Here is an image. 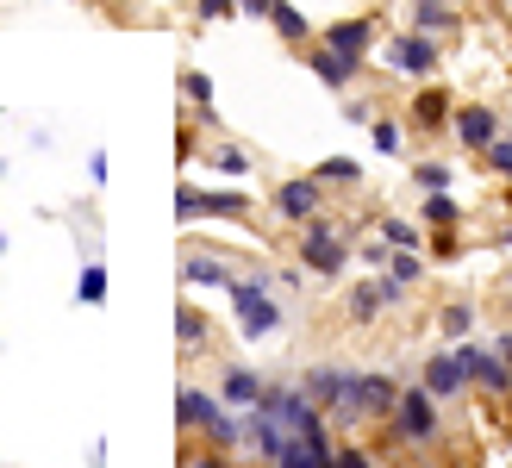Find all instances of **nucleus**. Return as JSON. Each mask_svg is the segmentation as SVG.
<instances>
[{"instance_id":"1","label":"nucleus","mask_w":512,"mask_h":468,"mask_svg":"<svg viewBox=\"0 0 512 468\" xmlns=\"http://www.w3.org/2000/svg\"><path fill=\"white\" fill-rule=\"evenodd\" d=\"M394 400H400L394 375H350L344 369V394L331 412H338L344 425H363V419H394Z\"/></svg>"},{"instance_id":"2","label":"nucleus","mask_w":512,"mask_h":468,"mask_svg":"<svg viewBox=\"0 0 512 468\" xmlns=\"http://www.w3.org/2000/svg\"><path fill=\"white\" fill-rule=\"evenodd\" d=\"M225 294H232V312H238V331H244V337H256V344H263V337L281 331V300L269 294V275H238Z\"/></svg>"},{"instance_id":"3","label":"nucleus","mask_w":512,"mask_h":468,"mask_svg":"<svg viewBox=\"0 0 512 468\" xmlns=\"http://www.w3.org/2000/svg\"><path fill=\"white\" fill-rule=\"evenodd\" d=\"M344 263H350L344 231L331 219H306L300 225V269H313L319 281H331V275H344Z\"/></svg>"},{"instance_id":"4","label":"nucleus","mask_w":512,"mask_h":468,"mask_svg":"<svg viewBox=\"0 0 512 468\" xmlns=\"http://www.w3.org/2000/svg\"><path fill=\"white\" fill-rule=\"evenodd\" d=\"M394 437H400V444H438V400H431L425 387H400Z\"/></svg>"},{"instance_id":"5","label":"nucleus","mask_w":512,"mask_h":468,"mask_svg":"<svg viewBox=\"0 0 512 468\" xmlns=\"http://www.w3.org/2000/svg\"><path fill=\"white\" fill-rule=\"evenodd\" d=\"M200 213H213V219H244V213H250V194H238V188H225V194H200L194 181H182V188H175V219L194 225Z\"/></svg>"},{"instance_id":"6","label":"nucleus","mask_w":512,"mask_h":468,"mask_svg":"<svg viewBox=\"0 0 512 468\" xmlns=\"http://www.w3.org/2000/svg\"><path fill=\"white\" fill-rule=\"evenodd\" d=\"M388 69H400V75H413V82H425L431 69H438V44H431V32H400V38H388Z\"/></svg>"},{"instance_id":"7","label":"nucleus","mask_w":512,"mask_h":468,"mask_svg":"<svg viewBox=\"0 0 512 468\" xmlns=\"http://www.w3.org/2000/svg\"><path fill=\"white\" fill-rule=\"evenodd\" d=\"M275 213L288 219V225H306V219H319V206H325V181L319 175H300V181H281L275 188Z\"/></svg>"},{"instance_id":"8","label":"nucleus","mask_w":512,"mask_h":468,"mask_svg":"<svg viewBox=\"0 0 512 468\" xmlns=\"http://www.w3.org/2000/svg\"><path fill=\"white\" fill-rule=\"evenodd\" d=\"M456 356H463V375L469 387H481V394H512V369L500 350H481V344H456Z\"/></svg>"},{"instance_id":"9","label":"nucleus","mask_w":512,"mask_h":468,"mask_svg":"<svg viewBox=\"0 0 512 468\" xmlns=\"http://www.w3.org/2000/svg\"><path fill=\"white\" fill-rule=\"evenodd\" d=\"M450 138L463 144V150H481V156H488V144L500 138L494 107H481V100H475V107H456V113H450Z\"/></svg>"},{"instance_id":"10","label":"nucleus","mask_w":512,"mask_h":468,"mask_svg":"<svg viewBox=\"0 0 512 468\" xmlns=\"http://www.w3.org/2000/svg\"><path fill=\"white\" fill-rule=\"evenodd\" d=\"M375 32H381L375 19H338V25H325V32H319V44L338 50V57H356V63H363L369 50H375Z\"/></svg>"},{"instance_id":"11","label":"nucleus","mask_w":512,"mask_h":468,"mask_svg":"<svg viewBox=\"0 0 512 468\" xmlns=\"http://www.w3.org/2000/svg\"><path fill=\"white\" fill-rule=\"evenodd\" d=\"M219 412H225V400H213L207 387H194V381L175 394V425H182V431H200V437H207Z\"/></svg>"},{"instance_id":"12","label":"nucleus","mask_w":512,"mask_h":468,"mask_svg":"<svg viewBox=\"0 0 512 468\" xmlns=\"http://www.w3.org/2000/svg\"><path fill=\"white\" fill-rule=\"evenodd\" d=\"M182 281H188V288H232L238 275H232V263H225L219 250H200V244H194V250L182 256Z\"/></svg>"},{"instance_id":"13","label":"nucleus","mask_w":512,"mask_h":468,"mask_svg":"<svg viewBox=\"0 0 512 468\" xmlns=\"http://www.w3.org/2000/svg\"><path fill=\"white\" fill-rule=\"evenodd\" d=\"M425 394L431 400H450V394H463V387H469V375H463V356H456V350H438V356H431L425 362Z\"/></svg>"},{"instance_id":"14","label":"nucleus","mask_w":512,"mask_h":468,"mask_svg":"<svg viewBox=\"0 0 512 468\" xmlns=\"http://www.w3.org/2000/svg\"><path fill=\"white\" fill-rule=\"evenodd\" d=\"M400 294H406V288H400L394 275H381V281H363V288L350 294V319H375V312H381V306H394Z\"/></svg>"},{"instance_id":"15","label":"nucleus","mask_w":512,"mask_h":468,"mask_svg":"<svg viewBox=\"0 0 512 468\" xmlns=\"http://www.w3.org/2000/svg\"><path fill=\"white\" fill-rule=\"evenodd\" d=\"M219 400L250 412L256 400H263V375H256V369H225V375H219Z\"/></svg>"},{"instance_id":"16","label":"nucleus","mask_w":512,"mask_h":468,"mask_svg":"<svg viewBox=\"0 0 512 468\" xmlns=\"http://www.w3.org/2000/svg\"><path fill=\"white\" fill-rule=\"evenodd\" d=\"M313 75H319V82L325 88H350L356 82V75H363V63H356V57H338V50H313Z\"/></svg>"},{"instance_id":"17","label":"nucleus","mask_w":512,"mask_h":468,"mask_svg":"<svg viewBox=\"0 0 512 468\" xmlns=\"http://www.w3.org/2000/svg\"><path fill=\"white\" fill-rule=\"evenodd\" d=\"M300 394L313 400L319 412H331V406H338V394H344V369H306L300 375Z\"/></svg>"},{"instance_id":"18","label":"nucleus","mask_w":512,"mask_h":468,"mask_svg":"<svg viewBox=\"0 0 512 468\" xmlns=\"http://www.w3.org/2000/svg\"><path fill=\"white\" fill-rule=\"evenodd\" d=\"M269 25H275V38H281V44H306V38H313V25H306V13H300V7H288V0H275Z\"/></svg>"},{"instance_id":"19","label":"nucleus","mask_w":512,"mask_h":468,"mask_svg":"<svg viewBox=\"0 0 512 468\" xmlns=\"http://www.w3.org/2000/svg\"><path fill=\"white\" fill-rule=\"evenodd\" d=\"M413 125H419V132H438V125H450V100H444V88H425V94L413 100Z\"/></svg>"},{"instance_id":"20","label":"nucleus","mask_w":512,"mask_h":468,"mask_svg":"<svg viewBox=\"0 0 512 468\" xmlns=\"http://www.w3.org/2000/svg\"><path fill=\"white\" fill-rule=\"evenodd\" d=\"M388 275L400 281V288H413V281H425V256L419 250H394L388 256Z\"/></svg>"},{"instance_id":"21","label":"nucleus","mask_w":512,"mask_h":468,"mask_svg":"<svg viewBox=\"0 0 512 468\" xmlns=\"http://www.w3.org/2000/svg\"><path fill=\"white\" fill-rule=\"evenodd\" d=\"M175 325H182V331H175V337H182V350H200V344H207V319H200L194 306H175Z\"/></svg>"},{"instance_id":"22","label":"nucleus","mask_w":512,"mask_h":468,"mask_svg":"<svg viewBox=\"0 0 512 468\" xmlns=\"http://www.w3.org/2000/svg\"><path fill=\"white\" fill-rule=\"evenodd\" d=\"M381 244H388V250H419V225H406V219H381Z\"/></svg>"},{"instance_id":"23","label":"nucleus","mask_w":512,"mask_h":468,"mask_svg":"<svg viewBox=\"0 0 512 468\" xmlns=\"http://www.w3.org/2000/svg\"><path fill=\"white\" fill-rule=\"evenodd\" d=\"M313 175L319 181H363V163H356V156H325Z\"/></svg>"},{"instance_id":"24","label":"nucleus","mask_w":512,"mask_h":468,"mask_svg":"<svg viewBox=\"0 0 512 468\" xmlns=\"http://www.w3.org/2000/svg\"><path fill=\"white\" fill-rule=\"evenodd\" d=\"M444 25H450V7H444V0H419L413 32H444Z\"/></svg>"},{"instance_id":"25","label":"nucleus","mask_w":512,"mask_h":468,"mask_svg":"<svg viewBox=\"0 0 512 468\" xmlns=\"http://www.w3.org/2000/svg\"><path fill=\"white\" fill-rule=\"evenodd\" d=\"M456 219H463V206L450 194H425V225H456Z\"/></svg>"},{"instance_id":"26","label":"nucleus","mask_w":512,"mask_h":468,"mask_svg":"<svg viewBox=\"0 0 512 468\" xmlns=\"http://www.w3.org/2000/svg\"><path fill=\"white\" fill-rule=\"evenodd\" d=\"M75 294H82L88 306H100V300H107V269L88 263V269H82V281H75Z\"/></svg>"},{"instance_id":"27","label":"nucleus","mask_w":512,"mask_h":468,"mask_svg":"<svg viewBox=\"0 0 512 468\" xmlns=\"http://www.w3.org/2000/svg\"><path fill=\"white\" fill-rule=\"evenodd\" d=\"M413 188H419V194H444V188H450V169H444V163H419V169H413Z\"/></svg>"},{"instance_id":"28","label":"nucleus","mask_w":512,"mask_h":468,"mask_svg":"<svg viewBox=\"0 0 512 468\" xmlns=\"http://www.w3.org/2000/svg\"><path fill=\"white\" fill-rule=\"evenodd\" d=\"M438 325H444V337H469V325H475V306H469V300L444 306V319H438Z\"/></svg>"},{"instance_id":"29","label":"nucleus","mask_w":512,"mask_h":468,"mask_svg":"<svg viewBox=\"0 0 512 468\" xmlns=\"http://www.w3.org/2000/svg\"><path fill=\"white\" fill-rule=\"evenodd\" d=\"M182 94L194 100L200 113H213V82H207V75H200V69H188V75H182Z\"/></svg>"},{"instance_id":"30","label":"nucleus","mask_w":512,"mask_h":468,"mask_svg":"<svg viewBox=\"0 0 512 468\" xmlns=\"http://www.w3.org/2000/svg\"><path fill=\"white\" fill-rule=\"evenodd\" d=\"M213 169H219V175H250V156H244L238 144H219V150H213Z\"/></svg>"},{"instance_id":"31","label":"nucleus","mask_w":512,"mask_h":468,"mask_svg":"<svg viewBox=\"0 0 512 468\" xmlns=\"http://www.w3.org/2000/svg\"><path fill=\"white\" fill-rule=\"evenodd\" d=\"M400 144H406V138H400V125H394V119H381V125H375V150H381V156H400Z\"/></svg>"},{"instance_id":"32","label":"nucleus","mask_w":512,"mask_h":468,"mask_svg":"<svg viewBox=\"0 0 512 468\" xmlns=\"http://www.w3.org/2000/svg\"><path fill=\"white\" fill-rule=\"evenodd\" d=\"M182 468H232V462H225V450H213V444H207V450H188V456H182Z\"/></svg>"},{"instance_id":"33","label":"nucleus","mask_w":512,"mask_h":468,"mask_svg":"<svg viewBox=\"0 0 512 468\" xmlns=\"http://www.w3.org/2000/svg\"><path fill=\"white\" fill-rule=\"evenodd\" d=\"M488 163L512 181V138H494V144H488Z\"/></svg>"},{"instance_id":"34","label":"nucleus","mask_w":512,"mask_h":468,"mask_svg":"<svg viewBox=\"0 0 512 468\" xmlns=\"http://www.w3.org/2000/svg\"><path fill=\"white\" fill-rule=\"evenodd\" d=\"M194 13L200 19H225V13H244V7H238V0H194Z\"/></svg>"},{"instance_id":"35","label":"nucleus","mask_w":512,"mask_h":468,"mask_svg":"<svg viewBox=\"0 0 512 468\" xmlns=\"http://www.w3.org/2000/svg\"><path fill=\"white\" fill-rule=\"evenodd\" d=\"M331 462H338V468H375V456H369V450H356V444H350V450H338Z\"/></svg>"},{"instance_id":"36","label":"nucleus","mask_w":512,"mask_h":468,"mask_svg":"<svg viewBox=\"0 0 512 468\" xmlns=\"http://www.w3.org/2000/svg\"><path fill=\"white\" fill-rule=\"evenodd\" d=\"M238 7H244L250 19H269V13H275V0H238Z\"/></svg>"},{"instance_id":"37","label":"nucleus","mask_w":512,"mask_h":468,"mask_svg":"<svg viewBox=\"0 0 512 468\" xmlns=\"http://www.w3.org/2000/svg\"><path fill=\"white\" fill-rule=\"evenodd\" d=\"M494 350L506 356V369H512V331H500V337H494Z\"/></svg>"},{"instance_id":"38","label":"nucleus","mask_w":512,"mask_h":468,"mask_svg":"<svg viewBox=\"0 0 512 468\" xmlns=\"http://www.w3.org/2000/svg\"><path fill=\"white\" fill-rule=\"evenodd\" d=\"M0 256H7V231H0Z\"/></svg>"}]
</instances>
